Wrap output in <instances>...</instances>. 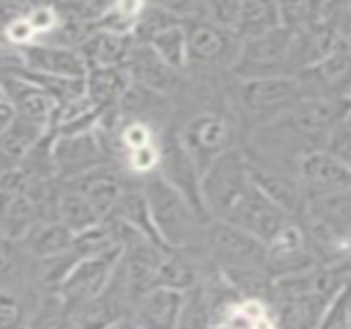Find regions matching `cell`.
Returning a JSON list of instances; mask_svg holds the SVG:
<instances>
[{"label":"cell","mask_w":351,"mask_h":329,"mask_svg":"<svg viewBox=\"0 0 351 329\" xmlns=\"http://www.w3.org/2000/svg\"><path fill=\"white\" fill-rule=\"evenodd\" d=\"M130 78L123 68H88L84 74V97L97 113L115 107L125 93Z\"/></svg>","instance_id":"cell-21"},{"label":"cell","mask_w":351,"mask_h":329,"mask_svg":"<svg viewBox=\"0 0 351 329\" xmlns=\"http://www.w3.org/2000/svg\"><path fill=\"white\" fill-rule=\"evenodd\" d=\"M10 120H12V111H10V107H8V103H0V134H2L4 128L10 124Z\"/></svg>","instance_id":"cell-30"},{"label":"cell","mask_w":351,"mask_h":329,"mask_svg":"<svg viewBox=\"0 0 351 329\" xmlns=\"http://www.w3.org/2000/svg\"><path fill=\"white\" fill-rule=\"evenodd\" d=\"M140 8H142V2L107 4L105 10L101 12L99 21L95 23V29L107 31V33H113V35H121V37H132L134 29L138 25Z\"/></svg>","instance_id":"cell-27"},{"label":"cell","mask_w":351,"mask_h":329,"mask_svg":"<svg viewBox=\"0 0 351 329\" xmlns=\"http://www.w3.org/2000/svg\"><path fill=\"white\" fill-rule=\"evenodd\" d=\"M185 293L154 286L136 299L128 317L140 329H179Z\"/></svg>","instance_id":"cell-18"},{"label":"cell","mask_w":351,"mask_h":329,"mask_svg":"<svg viewBox=\"0 0 351 329\" xmlns=\"http://www.w3.org/2000/svg\"><path fill=\"white\" fill-rule=\"evenodd\" d=\"M72 241H74L72 231H68L58 220H47V223L33 225L19 243L29 260H51L70 251Z\"/></svg>","instance_id":"cell-22"},{"label":"cell","mask_w":351,"mask_h":329,"mask_svg":"<svg viewBox=\"0 0 351 329\" xmlns=\"http://www.w3.org/2000/svg\"><path fill=\"white\" fill-rule=\"evenodd\" d=\"M56 220L62 223L74 235L84 233L103 223V218L90 208V204L70 188L60 183L58 200H56Z\"/></svg>","instance_id":"cell-25"},{"label":"cell","mask_w":351,"mask_h":329,"mask_svg":"<svg viewBox=\"0 0 351 329\" xmlns=\"http://www.w3.org/2000/svg\"><path fill=\"white\" fill-rule=\"evenodd\" d=\"M239 10H241V2L239 0H212V2H202V21L234 33V25H237V19H239Z\"/></svg>","instance_id":"cell-28"},{"label":"cell","mask_w":351,"mask_h":329,"mask_svg":"<svg viewBox=\"0 0 351 329\" xmlns=\"http://www.w3.org/2000/svg\"><path fill=\"white\" fill-rule=\"evenodd\" d=\"M39 295L29 282L0 288V329H27Z\"/></svg>","instance_id":"cell-24"},{"label":"cell","mask_w":351,"mask_h":329,"mask_svg":"<svg viewBox=\"0 0 351 329\" xmlns=\"http://www.w3.org/2000/svg\"><path fill=\"white\" fill-rule=\"evenodd\" d=\"M6 103L14 117L39 126L43 130L53 128L56 103L33 82L25 80L19 74H2L0 76Z\"/></svg>","instance_id":"cell-16"},{"label":"cell","mask_w":351,"mask_h":329,"mask_svg":"<svg viewBox=\"0 0 351 329\" xmlns=\"http://www.w3.org/2000/svg\"><path fill=\"white\" fill-rule=\"evenodd\" d=\"M251 181L249 161L241 146L218 157L199 179V196L206 216L210 220H226Z\"/></svg>","instance_id":"cell-4"},{"label":"cell","mask_w":351,"mask_h":329,"mask_svg":"<svg viewBox=\"0 0 351 329\" xmlns=\"http://www.w3.org/2000/svg\"><path fill=\"white\" fill-rule=\"evenodd\" d=\"M49 161H51L53 177L58 181L78 177L95 167L111 163L95 130L78 132V134H53L49 146Z\"/></svg>","instance_id":"cell-9"},{"label":"cell","mask_w":351,"mask_h":329,"mask_svg":"<svg viewBox=\"0 0 351 329\" xmlns=\"http://www.w3.org/2000/svg\"><path fill=\"white\" fill-rule=\"evenodd\" d=\"M187 35V74L195 72L199 78H212L230 74L241 39L226 29L210 25L206 21L185 23Z\"/></svg>","instance_id":"cell-6"},{"label":"cell","mask_w":351,"mask_h":329,"mask_svg":"<svg viewBox=\"0 0 351 329\" xmlns=\"http://www.w3.org/2000/svg\"><path fill=\"white\" fill-rule=\"evenodd\" d=\"M292 29L280 27L263 37L241 41L237 62L230 70L234 78H263V76H292L288 68Z\"/></svg>","instance_id":"cell-7"},{"label":"cell","mask_w":351,"mask_h":329,"mask_svg":"<svg viewBox=\"0 0 351 329\" xmlns=\"http://www.w3.org/2000/svg\"><path fill=\"white\" fill-rule=\"evenodd\" d=\"M119 256H121V247L101 256L78 260L70 268V272L66 274V278L62 280V284L53 295L66 305L68 311L93 301L107 288L115 272V266L119 262Z\"/></svg>","instance_id":"cell-8"},{"label":"cell","mask_w":351,"mask_h":329,"mask_svg":"<svg viewBox=\"0 0 351 329\" xmlns=\"http://www.w3.org/2000/svg\"><path fill=\"white\" fill-rule=\"evenodd\" d=\"M51 130H43L29 122H23L12 115L10 124L0 134V173L21 167L29 152L47 136Z\"/></svg>","instance_id":"cell-20"},{"label":"cell","mask_w":351,"mask_h":329,"mask_svg":"<svg viewBox=\"0 0 351 329\" xmlns=\"http://www.w3.org/2000/svg\"><path fill=\"white\" fill-rule=\"evenodd\" d=\"M292 220L294 218L288 212H284L271 198H267L251 181L247 192L239 198V202L232 206L230 214L222 223H228V225L253 235L261 243H267L280 229H284Z\"/></svg>","instance_id":"cell-11"},{"label":"cell","mask_w":351,"mask_h":329,"mask_svg":"<svg viewBox=\"0 0 351 329\" xmlns=\"http://www.w3.org/2000/svg\"><path fill=\"white\" fill-rule=\"evenodd\" d=\"M16 52L21 58L19 70L45 74V76H58V78H84L86 74V66L80 54L66 45L35 41Z\"/></svg>","instance_id":"cell-17"},{"label":"cell","mask_w":351,"mask_h":329,"mask_svg":"<svg viewBox=\"0 0 351 329\" xmlns=\"http://www.w3.org/2000/svg\"><path fill=\"white\" fill-rule=\"evenodd\" d=\"M173 132L181 148L187 152V157L199 171V175L218 157H222L234 146H241L243 142V136L230 111L216 107L193 111L179 128L173 126Z\"/></svg>","instance_id":"cell-3"},{"label":"cell","mask_w":351,"mask_h":329,"mask_svg":"<svg viewBox=\"0 0 351 329\" xmlns=\"http://www.w3.org/2000/svg\"><path fill=\"white\" fill-rule=\"evenodd\" d=\"M123 70H125L130 82L140 84L158 95H165L169 99H175L187 87V74H179L173 68H169L150 49V45L140 43V41L132 43V49L125 58Z\"/></svg>","instance_id":"cell-14"},{"label":"cell","mask_w":351,"mask_h":329,"mask_svg":"<svg viewBox=\"0 0 351 329\" xmlns=\"http://www.w3.org/2000/svg\"><path fill=\"white\" fill-rule=\"evenodd\" d=\"M315 266L321 264L298 220L288 223L265 243V270L274 280L302 274Z\"/></svg>","instance_id":"cell-10"},{"label":"cell","mask_w":351,"mask_h":329,"mask_svg":"<svg viewBox=\"0 0 351 329\" xmlns=\"http://www.w3.org/2000/svg\"><path fill=\"white\" fill-rule=\"evenodd\" d=\"M105 329H140L130 317H121V319H117V321H113L111 326H107Z\"/></svg>","instance_id":"cell-31"},{"label":"cell","mask_w":351,"mask_h":329,"mask_svg":"<svg viewBox=\"0 0 351 329\" xmlns=\"http://www.w3.org/2000/svg\"><path fill=\"white\" fill-rule=\"evenodd\" d=\"M125 179H128V175L117 165L109 163V165L95 167L78 177L60 181V183L70 188L72 192L80 194L90 204V208L105 220L111 214V210L123 190Z\"/></svg>","instance_id":"cell-15"},{"label":"cell","mask_w":351,"mask_h":329,"mask_svg":"<svg viewBox=\"0 0 351 329\" xmlns=\"http://www.w3.org/2000/svg\"><path fill=\"white\" fill-rule=\"evenodd\" d=\"M134 39L93 29L76 47L86 70L88 68H123Z\"/></svg>","instance_id":"cell-19"},{"label":"cell","mask_w":351,"mask_h":329,"mask_svg":"<svg viewBox=\"0 0 351 329\" xmlns=\"http://www.w3.org/2000/svg\"><path fill=\"white\" fill-rule=\"evenodd\" d=\"M280 27H282V21H280L278 2H265V0L241 2L239 19L234 25V35L241 41L263 37Z\"/></svg>","instance_id":"cell-23"},{"label":"cell","mask_w":351,"mask_h":329,"mask_svg":"<svg viewBox=\"0 0 351 329\" xmlns=\"http://www.w3.org/2000/svg\"><path fill=\"white\" fill-rule=\"evenodd\" d=\"M350 130V117H348V120H343L341 124H337V126L333 128V132L329 134V138H327V142H325V146H323L325 152L333 155L335 159H339V161H343V163H348V165H350L351 148Z\"/></svg>","instance_id":"cell-29"},{"label":"cell","mask_w":351,"mask_h":329,"mask_svg":"<svg viewBox=\"0 0 351 329\" xmlns=\"http://www.w3.org/2000/svg\"><path fill=\"white\" fill-rule=\"evenodd\" d=\"M304 97L350 99L351 43L339 45L327 58L294 74Z\"/></svg>","instance_id":"cell-13"},{"label":"cell","mask_w":351,"mask_h":329,"mask_svg":"<svg viewBox=\"0 0 351 329\" xmlns=\"http://www.w3.org/2000/svg\"><path fill=\"white\" fill-rule=\"evenodd\" d=\"M150 49L175 72L187 74V35L183 25H173L146 41Z\"/></svg>","instance_id":"cell-26"},{"label":"cell","mask_w":351,"mask_h":329,"mask_svg":"<svg viewBox=\"0 0 351 329\" xmlns=\"http://www.w3.org/2000/svg\"><path fill=\"white\" fill-rule=\"evenodd\" d=\"M304 97L296 76L234 78L224 89V99L245 140L253 130L274 122Z\"/></svg>","instance_id":"cell-1"},{"label":"cell","mask_w":351,"mask_h":329,"mask_svg":"<svg viewBox=\"0 0 351 329\" xmlns=\"http://www.w3.org/2000/svg\"><path fill=\"white\" fill-rule=\"evenodd\" d=\"M296 179L304 200L346 194L351 188L350 165L325 150H311L296 161Z\"/></svg>","instance_id":"cell-12"},{"label":"cell","mask_w":351,"mask_h":329,"mask_svg":"<svg viewBox=\"0 0 351 329\" xmlns=\"http://www.w3.org/2000/svg\"><path fill=\"white\" fill-rule=\"evenodd\" d=\"M140 183L152 225L162 245L167 249L202 247L204 227L210 220H204L191 208V204L175 188H171L160 175L150 173L142 177Z\"/></svg>","instance_id":"cell-2"},{"label":"cell","mask_w":351,"mask_h":329,"mask_svg":"<svg viewBox=\"0 0 351 329\" xmlns=\"http://www.w3.org/2000/svg\"><path fill=\"white\" fill-rule=\"evenodd\" d=\"M202 249L210 266L220 274L265 270V243L222 220H210L204 227Z\"/></svg>","instance_id":"cell-5"}]
</instances>
